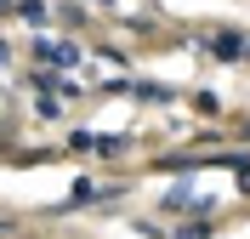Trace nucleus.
Segmentation results:
<instances>
[{
	"instance_id": "nucleus-3",
	"label": "nucleus",
	"mask_w": 250,
	"mask_h": 239,
	"mask_svg": "<svg viewBox=\"0 0 250 239\" xmlns=\"http://www.w3.org/2000/svg\"><path fill=\"white\" fill-rule=\"evenodd\" d=\"M17 12H23V23H34V29H40V23H46V0H23Z\"/></svg>"
},
{
	"instance_id": "nucleus-2",
	"label": "nucleus",
	"mask_w": 250,
	"mask_h": 239,
	"mask_svg": "<svg viewBox=\"0 0 250 239\" xmlns=\"http://www.w3.org/2000/svg\"><path fill=\"white\" fill-rule=\"evenodd\" d=\"M34 57H40V63H68V68H74L85 51H80V46H46V40H40V46H34Z\"/></svg>"
},
{
	"instance_id": "nucleus-6",
	"label": "nucleus",
	"mask_w": 250,
	"mask_h": 239,
	"mask_svg": "<svg viewBox=\"0 0 250 239\" xmlns=\"http://www.w3.org/2000/svg\"><path fill=\"white\" fill-rule=\"evenodd\" d=\"M205 234H210V217H205V222H188V228H182L176 239H205Z\"/></svg>"
},
{
	"instance_id": "nucleus-5",
	"label": "nucleus",
	"mask_w": 250,
	"mask_h": 239,
	"mask_svg": "<svg viewBox=\"0 0 250 239\" xmlns=\"http://www.w3.org/2000/svg\"><path fill=\"white\" fill-rule=\"evenodd\" d=\"M193 109H199V114H216L222 103H216V91H199V97H193Z\"/></svg>"
},
{
	"instance_id": "nucleus-7",
	"label": "nucleus",
	"mask_w": 250,
	"mask_h": 239,
	"mask_svg": "<svg viewBox=\"0 0 250 239\" xmlns=\"http://www.w3.org/2000/svg\"><path fill=\"white\" fill-rule=\"evenodd\" d=\"M97 6H114V0H97Z\"/></svg>"
},
{
	"instance_id": "nucleus-8",
	"label": "nucleus",
	"mask_w": 250,
	"mask_h": 239,
	"mask_svg": "<svg viewBox=\"0 0 250 239\" xmlns=\"http://www.w3.org/2000/svg\"><path fill=\"white\" fill-rule=\"evenodd\" d=\"M245 51H250V40H245Z\"/></svg>"
},
{
	"instance_id": "nucleus-9",
	"label": "nucleus",
	"mask_w": 250,
	"mask_h": 239,
	"mask_svg": "<svg viewBox=\"0 0 250 239\" xmlns=\"http://www.w3.org/2000/svg\"><path fill=\"white\" fill-rule=\"evenodd\" d=\"M0 6H6V0H0Z\"/></svg>"
},
{
	"instance_id": "nucleus-4",
	"label": "nucleus",
	"mask_w": 250,
	"mask_h": 239,
	"mask_svg": "<svg viewBox=\"0 0 250 239\" xmlns=\"http://www.w3.org/2000/svg\"><path fill=\"white\" fill-rule=\"evenodd\" d=\"M137 97H142V103H165L171 91H165V86H137Z\"/></svg>"
},
{
	"instance_id": "nucleus-1",
	"label": "nucleus",
	"mask_w": 250,
	"mask_h": 239,
	"mask_svg": "<svg viewBox=\"0 0 250 239\" xmlns=\"http://www.w3.org/2000/svg\"><path fill=\"white\" fill-rule=\"evenodd\" d=\"M210 57H222V63H239V57H245V40H239V34H210Z\"/></svg>"
}]
</instances>
